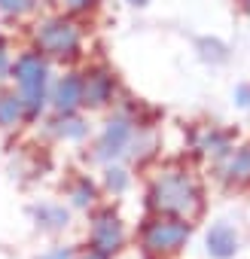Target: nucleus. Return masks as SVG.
<instances>
[{
	"mask_svg": "<svg viewBox=\"0 0 250 259\" xmlns=\"http://www.w3.org/2000/svg\"><path fill=\"white\" fill-rule=\"evenodd\" d=\"M150 204L159 210V213H171V217H195L201 210V192L198 186L192 183L189 174L183 171H168L162 174L153 189H150Z\"/></svg>",
	"mask_w": 250,
	"mask_h": 259,
	"instance_id": "obj_1",
	"label": "nucleus"
},
{
	"mask_svg": "<svg viewBox=\"0 0 250 259\" xmlns=\"http://www.w3.org/2000/svg\"><path fill=\"white\" fill-rule=\"evenodd\" d=\"M16 79L22 85V101L28 113H37L46 98V64L40 55H22L16 64Z\"/></svg>",
	"mask_w": 250,
	"mask_h": 259,
	"instance_id": "obj_2",
	"label": "nucleus"
},
{
	"mask_svg": "<svg viewBox=\"0 0 250 259\" xmlns=\"http://www.w3.org/2000/svg\"><path fill=\"white\" fill-rule=\"evenodd\" d=\"M186 238H189V226H186V220H180V217L156 220V223H150L147 232H144V244H147V250H153V253H171V250L183 247Z\"/></svg>",
	"mask_w": 250,
	"mask_h": 259,
	"instance_id": "obj_3",
	"label": "nucleus"
},
{
	"mask_svg": "<svg viewBox=\"0 0 250 259\" xmlns=\"http://www.w3.org/2000/svg\"><path fill=\"white\" fill-rule=\"evenodd\" d=\"M37 43L49 55H73L79 49V31L70 22H64V19H52V22L40 25Z\"/></svg>",
	"mask_w": 250,
	"mask_h": 259,
	"instance_id": "obj_4",
	"label": "nucleus"
},
{
	"mask_svg": "<svg viewBox=\"0 0 250 259\" xmlns=\"http://www.w3.org/2000/svg\"><path fill=\"white\" fill-rule=\"evenodd\" d=\"M122 238H125V232H122L119 217H116L113 210L98 213L95 229H92V244H95V250L104 253V256H110V253H116V250L122 247Z\"/></svg>",
	"mask_w": 250,
	"mask_h": 259,
	"instance_id": "obj_5",
	"label": "nucleus"
},
{
	"mask_svg": "<svg viewBox=\"0 0 250 259\" xmlns=\"http://www.w3.org/2000/svg\"><path fill=\"white\" fill-rule=\"evenodd\" d=\"M129 141H132V125L125 122V119H113L107 125V132L101 135V141H98V156L101 159L119 156V153H125Z\"/></svg>",
	"mask_w": 250,
	"mask_h": 259,
	"instance_id": "obj_6",
	"label": "nucleus"
},
{
	"mask_svg": "<svg viewBox=\"0 0 250 259\" xmlns=\"http://www.w3.org/2000/svg\"><path fill=\"white\" fill-rule=\"evenodd\" d=\"M235 250H238V238L226 223H220L207 232V253L214 259H229V256H235Z\"/></svg>",
	"mask_w": 250,
	"mask_h": 259,
	"instance_id": "obj_7",
	"label": "nucleus"
},
{
	"mask_svg": "<svg viewBox=\"0 0 250 259\" xmlns=\"http://www.w3.org/2000/svg\"><path fill=\"white\" fill-rule=\"evenodd\" d=\"M110 95H113V79H110V73H104V70H95V73L82 82V101L92 104V107L107 104Z\"/></svg>",
	"mask_w": 250,
	"mask_h": 259,
	"instance_id": "obj_8",
	"label": "nucleus"
},
{
	"mask_svg": "<svg viewBox=\"0 0 250 259\" xmlns=\"http://www.w3.org/2000/svg\"><path fill=\"white\" fill-rule=\"evenodd\" d=\"M79 101H82V79H79V76H64V79L58 82V89H55V107L67 113V110H73Z\"/></svg>",
	"mask_w": 250,
	"mask_h": 259,
	"instance_id": "obj_9",
	"label": "nucleus"
},
{
	"mask_svg": "<svg viewBox=\"0 0 250 259\" xmlns=\"http://www.w3.org/2000/svg\"><path fill=\"white\" fill-rule=\"evenodd\" d=\"M19 113H22V98H16V95L0 98V125H16Z\"/></svg>",
	"mask_w": 250,
	"mask_h": 259,
	"instance_id": "obj_10",
	"label": "nucleus"
},
{
	"mask_svg": "<svg viewBox=\"0 0 250 259\" xmlns=\"http://www.w3.org/2000/svg\"><path fill=\"white\" fill-rule=\"evenodd\" d=\"M229 177H232V180H250V147H244V150L229 162Z\"/></svg>",
	"mask_w": 250,
	"mask_h": 259,
	"instance_id": "obj_11",
	"label": "nucleus"
},
{
	"mask_svg": "<svg viewBox=\"0 0 250 259\" xmlns=\"http://www.w3.org/2000/svg\"><path fill=\"white\" fill-rule=\"evenodd\" d=\"M34 213H37V220H40L43 226H49V229H61V226L67 223V213H64L61 207H37Z\"/></svg>",
	"mask_w": 250,
	"mask_h": 259,
	"instance_id": "obj_12",
	"label": "nucleus"
},
{
	"mask_svg": "<svg viewBox=\"0 0 250 259\" xmlns=\"http://www.w3.org/2000/svg\"><path fill=\"white\" fill-rule=\"evenodd\" d=\"M198 49L204 61H226V46L217 40H198Z\"/></svg>",
	"mask_w": 250,
	"mask_h": 259,
	"instance_id": "obj_13",
	"label": "nucleus"
},
{
	"mask_svg": "<svg viewBox=\"0 0 250 259\" xmlns=\"http://www.w3.org/2000/svg\"><path fill=\"white\" fill-rule=\"evenodd\" d=\"M55 125H58L55 132L64 135V138H82V132H86L79 119H64V122H55Z\"/></svg>",
	"mask_w": 250,
	"mask_h": 259,
	"instance_id": "obj_14",
	"label": "nucleus"
},
{
	"mask_svg": "<svg viewBox=\"0 0 250 259\" xmlns=\"http://www.w3.org/2000/svg\"><path fill=\"white\" fill-rule=\"evenodd\" d=\"M92 198H95V186H92L89 180H79V183H76V189H73V201L82 207V204H89Z\"/></svg>",
	"mask_w": 250,
	"mask_h": 259,
	"instance_id": "obj_15",
	"label": "nucleus"
},
{
	"mask_svg": "<svg viewBox=\"0 0 250 259\" xmlns=\"http://www.w3.org/2000/svg\"><path fill=\"white\" fill-rule=\"evenodd\" d=\"M125 183H129V177H125V171H119V168H113V171L107 174V186H110V189H116V192H122V189H125Z\"/></svg>",
	"mask_w": 250,
	"mask_h": 259,
	"instance_id": "obj_16",
	"label": "nucleus"
},
{
	"mask_svg": "<svg viewBox=\"0 0 250 259\" xmlns=\"http://www.w3.org/2000/svg\"><path fill=\"white\" fill-rule=\"evenodd\" d=\"M0 10H4V13H22L25 0H0Z\"/></svg>",
	"mask_w": 250,
	"mask_h": 259,
	"instance_id": "obj_17",
	"label": "nucleus"
},
{
	"mask_svg": "<svg viewBox=\"0 0 250 259\" xmlns=\"http://www.w3.org/2000/svg\"><path fill=\"white\" fill-rule=\"evenodd\" d=\"M235 101H238L241 107H250V85H238V92H235Z\"/></svg>",
	"mask_w": 250,
	"mask_h": 259,
	"instance_id": "obj_18",
	"label": "nucleus"
},
{
	"mask_svg": "<svg viewBox=\"0 0 250 259\" xmlns=\"http://www.w3.org/2000/svg\"><path fill=\"white\" fill-rule=\"evenodd\" d=\"M7 64H10V61H7V43L0 40V76L7 73Z\"/></svg>",
	"mask_w": 250,
	"mask_h": 259,
	"instance_id": "obj_19",
	"label": "nucleus"
},
{
	"mask_svg": "<svg viewBox=\"0 0 250 259\" xmlns=\"http://www.w3.org/2000/svg\"><path fill=\"white\" fill-rule=\"evenodd\" d=\"M64 4H67L70 10H86V7L92 4V0H64Z\"/></svg>",
	"mask_w": 250,
	"mask_h": 259,
	"instance_id": "obj_20",
	"label": "nucleus"
},
{
	"mask_svg": "<svg viewBox=\"0 0 250 259\" xmlns=\"http://www.w3.org/2000/svg\"><path fill=\"white\" fill-rule=\"evenodd\" d=\"M70 253L67 250H55V253H49V256H43V259H67Z\"/></svg>",
	"mask_w": 250,
	"mask_h": 259,
	"instance_id": "obj_21",
	"label": "nucleus"
},
{
	"mask_svg": "<svg viewBox=\"0 0 250 259\" xmlns=\"http://www.w3.org/2000/svg\"><path fill=\"white\" fill-rule=\"evenodd\" d=\"M82 259H104V253H98V250H95V253H89V256H82Z\"/></svg>",
	"mask_w": 250,
	"mask_h": 259,
	"instance_id": "obj_22",
	"label": "nucleus"
},
{
	"mask_svg": "<svg viewBox=\"0 0 250 259\" xmlns=\"http://www.w3.org/2000/svg\"><path fill=\"white\" fill-rule=\"evenodd\" d=\"M129 4H135V7H147L150 0H129Z\"/></svg>",
	"mask_w": 250,
	"mask_h": 259,
	"instance_id": "obj_23",
	"label": "nucleus"
},
{
	"mask_svg": "<svg viewBox=\"0 0 250 259\" xmlns=\"http://www.w3.org/2000/svg\"><path fill=\"white\" fill-rule=\"evenodd\" d=\"M244 4H247V10H250V0H244Z\"/></svg>",
	"mask_w": 250,
	"mask_h": 259,
	"instance_id": "obj_24",
	"label": "nucleus"
}]
</instances>
